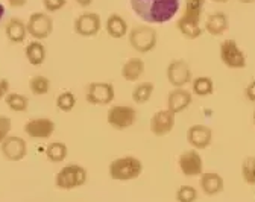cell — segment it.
I'll return each instance as SVG.
<instances>
[{"instance_id": "6da1fadb", "label": "cell", "mask_w": 255, "mask_h": 202, "mask_svg": "<svg viewBox=\"0 0 255 202\" xmlns=\"http://www.w3.org/2000/svg\"><path fill=\"white\" fill-rule=\"evenodd\" d=\"M134 14L147 24H164L181 8V0H129Z\"/></svg>"}, {"instance_id": "7a4b0ae2", "label": "cell", "mask_w": 255, "mask_h": 202, "mask_svg": "<svg viewBox=\"0 0 255 202\" xmlns=\"http://www.w3.org/2000/svg\"><path fill=\"white\" fill-rule=\"evenodd\" d=\"M204 6L205 0H185L184 12L176 21V27L182 33V37L196 40L204 33V27L201 26Z\"/></svg>"}, {"instance_id": "3957f363", "label": "cell", "mask_w": 255, "mask_h": 202, "mask_svg": "<svg viewBox=\"0 0 255 202\" xmlns=\"http://www.w3.org/2000/svg\"><path fill=\"white\" fill-rule=\"evenodd\" d=\"M143 161L134 155H123L114 158L108 166V175L111 180L119 183H128L140 178L143 174Z\"/></svg>"}, {"instance_id": "277c9868", "label": "cell", "mask_w": 255, "mask_h": 202, "mask_svg": "<svg viewBox=\"0 0 255 202\" xmlns=\"http://www.w3.org/2000/svg\"><path fill=\"white\" fill-rule=\"evenodd\" d=\"M88 174L87 169L81 164L70 163L67 166H62L55 175V186L59 190H75L82 187L87 183Z\"/></svg>"}, {"instance_id": "5b68a950", "label": "cell", "mask_w": 255, "mask_h": 202, "mask_svg": "<svg viewBox=\"0 0 255 202\" xmlns=\"http://www.w3.org/2000/svg\"><path fill=\"white\" fill-rule=\"evenodd\" d=\"M128 40H129V44L135 52L149 53L158 44V33L152 26L140 24V26H134L128 32Z\"/></svg>"}, {"instance_id": "8992f818", "label": "cell", "mask_w": 255, "mask_h": 202, "mask_svg": "<svg viewBox=\"0 0 255 202\" xmlns=\"http://www.w3.org/2000/svg\"><path fill=\"white\" fill-rule=\"evenodd\" d=\"M219 56L220 61L225 64L228 69H245L248 59L243 52V49L239 46V43L233 38H228L222 41L219 46Z\"/></svg>"}, {"instance_id": "52a82bcc", "label": "cell", "mask_w": 255, "mask_h": 202, "mask_svg": "<svg viewBox=\"0 0 255 202\" xmlns=\"http://www.w3.org/2000/svg\"><path fill=\"white\" fill-rule=\"evenodd\" d=\"M137 120V110L131 105L117 104L110 107L107 113V122L113 129L123 131L131 128Z\"/></svg>"}, {"instance_id": "ba28073f", "label": "cell", "mask_w": 255, "mask_h": 202, "mask_svg": "<svg viewBox=\"0 0 255 202\" xmlns=\"http://www.w3.org/2000/svg\"><path fill=\"white\" fill-rule=\"evenodd\" d=\"M27 35L37 41H43L53 32V20L47 12H34L26 21Z\"/></svg>"}, {"instance_id": "9c48e42d", "label": "cell", "mask_w": 255, "mask_h": 202, "mask_svg": "<svg viewBox=\"0 0 255 202\" xmlns=\"http://www.w3.org/2000/svg\"><path fill=\"white\" fill-rule=\"evenodd\" d=\"M166 76H167L169 84L173 88H184L187 84H191V81H193L190 64L181 58L169 62L167 69H166Z\"/></svg>"}, {"instance_id": "30bf717a", "label": "cell", "mask_w": 255, "mask_h": 202, "mask_svg": "<svg viewBox=\"0 0 255 202\" xmlns=\"http://www.w3.org/2000/svg\"><path fill=\"white\" fill-rule=\"evenodd\" d=\"M178 167L184 177L195 178L204 174V158L196 149H187L178 157Z\"/></svg>"}, {"instance_id": "8fae6325", "label": "cell", "mask_w": 255, "mask_h": 202, "mask_svg": "<svg viewBox=\"0 0 255 202\" xmlns=\"http://www.w3.org/2000/svg\"><path fill=\"white\" fill-rule=\"evenodd\" d=\"M116 97V90L114 85L111 82H91L87 87V93H85V99L87 102L91 105H110Z\"/></svg>"}, {"instance_id": "7c38bea8", "label": "cell", "mask_w": 255, "mask_h": 202, "mask_svg": "<svg viewBox=\"0 0 255 202\" xmlns=\"http://www.w3.org/2000/svg\"><path fill=\"white\" fill-rule=\"evenodd\" d=\"M102 18L98 12H82L73 21V30L79 37L91 38L101 32Z\"/></svg>"}, {"instance_id": "4fadbf2b", "label": "cell", "mask_w": 255, "mask_h": 202, "mask_svg": "<svg viewBox=\"0 0 255 202\" xmlns=\"http://www.w3.org/2000/svg\"><path fill=\"white\" fill-rule=\"evenodd\" d=\"M56 129V123L49 117H34L29 119L24 123V132L30 139L37 140H46L53 136Z\"/></svg>"}, {"instance_id": "5bb4252c", "label": "cell", "mask_w": 255, "mask_h": 202, "mask_svg": "<svg viewBox=\"0 0 255 202\" xmlns=\"http://www.w3.org/2000/svg\"><path fill=\"white\" fill-rule=\"evenodd\" d=\"M175 123H176V114H173L167 108H163L158 110L152 116L149 126H150V132L155 137H166L173 131Z\"/></svg>"}, {"instance_id": "9a60e30c", "label": "cell", "mask_w": 255, "mask_h": 202, "mask_svg": "<svg viewBox=\"0 0 255 202\" xmlns=\"http://www.w3.org/2000/svg\"><path fill=\"white\" fill-rule=\"evenodd\" d=\"M187 142L191 149L204 151L213 143V129L207 125H191L187 131Z\"/></svg>"}, {"instance_id": "2e32d148", "label": "cell", "mask_w": 255, "mask_h": 202, "mask_svg": "<svg viewBox=\"0 0 255 202\" xmlns=\"http://www.w3.org/2000/svg\"><path fill=\"white\" fill-rule=\"evenodd\" d=\"M0 151H2L3 158L8 161H21L27 155V145L24 139L18 136H8L0 145Z\"/></svg>"}, {"instance_id": "e0dca14e", "label": "cell", "mask_w": 255, "mask_h": 202, "mask_svg": "<svg viewBox=\"0 0 255 202\" xmlns=\"http://www.w3.org/2000/svg\"><path fill=\"white\" fill-rule=\"evenodd\" d=\"M193 102V93L185 88H173L167 96V110L173 114L185 111Z\"/></svg>"}, {"instance_id": "ac0fdd59", "label": "cell", "mask_w": 255, "mask_h": 202, "mask_svg": "<svg viewBox=\"0 0 255 202\" xmlns=\"http://www.w3.org/2000/svg\"><path fill=\"white\" fill-rule=\"evenodd\" d=\"M230 27V20L228 15L222 11H216L213 14H210L205 20L204 24V30L208 32L211 37H220L223 35Z\"/></svg>"}, {"instance_id": "d6986e66", "label": "cell", "mask_w": 255, "mask_h": 202, "mask_svg": "<svg viewBox=\"0 0 255 202\" xmlns=\"http://www.w3.org/2000/svg\"><path fill=\"white\" fill-rule=\"evenodd\" d=\"M199 186L204 195L216 196L225 189V181H223L222 175L217 172H204L199 178Z\"/></svg>"}, {"instance_id": "ffe728a7", "label": "cell", "mask_w": 255, "mask_h": 202, "mask_svg": "<svg viewBox=\"0 0 255 202\" xmlns=\"http://www.w3.org/2000/svg\"><path fill=\"white\" fill-rule=\"evenodd\" d=\"M144 61L140 56L129 58L122 65V78L128 82H137L144 75Z\"/></svg>"}, {"instance_id": "44dd1931", "label": "cell", "mask_w": 255, "mask_h": 202, "mask_svg": "<svg viewBox=\"0 0 255 202\" xmlns=\"http://www.w3.org/2000/svg\"><path fill=\"white\" fill-rule=\"evenodd\" d=\"M5 35L6 38L12 43V44H20L26 40L27 37V27L26 23L21 18L12 17L8 20L6 26H5Z\"/></svg>"}, {"instance_id": "7402d4cb", "label": "cell", "mask_w": 255, "mask_h": 202, "mask_svg": "<svg viewBox=\"0 0 255 202\" xmlns=\"http://www.w3.org/2000/svg\"><path fill=\"white\" fill-rule=\"evenodd\" d=\"M105 30L107 33L114 38V40H120L123 37L128 35V32H129V29H128V23L126 20L120 15V14H111L107 21H105Z\"/></svg>"}, {"instance_id": "603a6c76", "label": "cell", "mask_w": 255, "mask_h": 202, "mask_svg": "<svg viewBox=\"0 0 255 202\" xmlns=\"http://www.w3.org/2000/svg\"><path fill=\"white\" fill-rule=\"evenodd\" d=\"M24 56L30 65L38 67V65L44 64V61H46V56H47L46 46L43 44V41H37V40L30 41L24 47Z\"/></svg>"}, {"instance_id": "cb8c5ba5", "label": "cell", "mask_w": 255, "mask_h": 202, "mask_svg": "<svg viewBox=\"0 0 255 202\" xmlns=\"http://www.w3.org/2000/svg\"><path fill=\"white\" fill-rule=\"evenodd\" d=\"M67 155H69V148L62 142H52L46 148V158L53 164L62 163L67 158Z\"/></svg>"}, {"instance_id": "d4e9b609", "label": "cell", "mask_w": 255, "mask_h": 202, "mask_svg": "<svg viewBox=\"0 0 255 202\" xmlns=\"http://www.w3.org/2000/svg\"><path fill=\"white\" fill-rule=\"evenodd\" d=\"M155 91V85L149 81H143L140 84H137L132 90V100L137 105H143L146 102H149L152 94Z\"/></svg>"}, {"instance_id": "484cf974", "label": "cell", "mask_w": 255, "mask_h": 202, "mask_svg": "<svg viewBox=\"0 0 255 202\" xmlns=\"http://www.w3.org/2000/svg\"><path fill=\"white\" fill-rule=\"evenodd\" d=\"M191 93L201 96V97H207L210 94L214 93V82L210 76H198L193 78L191 81Z\"/></svg>"}, {"instance_id": "4316f807", "label": "cell", "mask_w": 255, "mask_h": 202, "mask_svg": "<svg viewBox=\"0 0 255 202\" xmlns=\"http://www.w3.org/2000/svg\"><path fill=\"white\" fill-rule=\"evenodd\" d=\"M8 108L14 113H24L29 108V99L20 93H8L5 97Z\"/></svg>"}, {"instance_id": "83f0119b", "label": "cell", "mask_w": 255, "mask_h": 202, "mask_svg": "<svg viewBox=\"0 0 255 202\" xmlns=\"http://www.w3.org/2000/svg\"><path fill=\"white\" fill-rule=\"evenodd\" d=\"M242 178L248 186H255V155L245 157L242 161Z\"/></svg>"}, {"instance_id": "f1b7e54d", "label": "cell", "mask_w": 255, "mask_h": 202, "mask_svg": "<svg viewBox=\"0 0 255 202\" xmlns=\"http://www.w3.org/2000/svg\"><path fill=\"white\" fill-rule=\"evenodd\" d=\"M29 88H30V93L32 94H35V96H44L50 90V81H49L47 76L35 75V76H32L30 81H29Z\"/></svg>"}, {"instance_id": "f546056e", "label": "cell", "mask_w": 255, "mask_h": 202, "mask_svg": "<svg viewBox=\"0 0 255 202\" xmlns=\"http://www.w3.org/2000/svg\"><path fill=\"white\" fill-rule=\"evenodd\" d=\"M56 107L62 113H70L76 107V96L72 91H62L56 97Z\"/></svg>"}, {"instance_id": "4dcf8cb0", "label": "cell", "mask_w": 255, "mask_h": 202, "mask_svg": "<svg viewBox=\"0 0 255 202\" xmlns=\"http://www.w3.org/2000/svg\"><path fill=\"white\" fill-rule=\"evenodd\" d=\"M198 199V190L193 186L182 184L176 190V201L178 202H196Z\"/></svg>"}, {"instance_id": "1f68e13d", "label": "cell", "mask_w": 255, "mask_h": 202, "mask_svg": "<svg viewBox=\"0 0 255 202\" xmlns=\"http://www.w3.org/2000/svg\"><path fill=\"white\" fill-rule=\"evenodd\" d=\"M12 128V122L6 116H0V145L3 143V140L9 136Z\"/></svg>"}, {"instance_id": "d6a6232c", "label": "cell", "mask_w": 255, "mask_h": 202, "mask_svg": "<svg viewBox=\"0 0 255 202\" xmlns=\"http://www.w3.org/2000/svg\"><path fill=\"white\" fill-rule=\"evenodd\" d=\"M43 6L47 12H58L66 6V0H43Z\"/></svg>"}, {"instance_id": "836d02e7", "label": "cell", "mask_w": 255, "mask_h": 202, "mask_svg": "<svg viewBox=\"0 0 255 202\" xmlns=\"http://www.w3.org/2000/svg\"><path fill=\"white\" fill-rule=\"evenodd\" d=\"M245 96H246V99L249 100V102H254V104H255V79L251 81V82L246 85V88H245Z\"/></svg>"}, {"instance_id": "e575fe53", "label": "cell", "mask_w": 255, "mask_h": 202, "mask_svg": "<svg viewBox=\"0 0 255 202\" xmlns=\"http://www.w3.org/2000/svg\"><path fill=\"white\" fill-rule=\"evenodd\" d=\"M9 93V82L6 79H0V100L5 99Z\"/></svg>"}, {"instance_id": "d590c367", "label": "cell", "mask_w": 255, "mask_h": 202, "mask_svg": "<svg viewBox=\"0 0 255 202\" xmlns=\"http://www.w3.org/2000/svg\"><path fill=\"white\" fill-rule=\"evenodd\" d=\"M6 2H8L9 8L17 9V8H23L27 3V0H6Z\"/></svg>"}, {"instance_id": "8d00e7d4", "label": "cell", "mask_w": 255, "mask_h": 202, "mask_svg": "<svg viewBox=\"0 0 255 202\" xmlns=\"http://www.w3.org/2000/svg\"><path fill=\"white\" fill-rule=\"evenodd\" d=\"M75 2L82 8H88V6H91V3L94 2V0H75Z\"/></svg>"}, {"instance_id": "74e56055", "label": "cell", "mask_w": 255, "mask_h": 202, "mask_svg": "<svg viewBox=\"0 0 255 202\" xmlns=\"http://www.w3.org/2000/svg\"><path fill=\"white\" fill-rule=\"evenodd\" d=\"M5 11H6V9H5V6H3L2 3H0V21H2V20H3V17H5Z\"/></svg>"}, {"instance_id": "f35d334b", "label": "cell", "mask_w": 255, "mask_h": 202, "mask_svg": "<svg viewBox=\"0 0 255 202\" xmlns=\"http://www.w3.org/2000/svg\"><path fill=\"white\" fill-rule=\"evenodd\" d=\"M239 2H242V3H246V5H249V3H254L255 0H239Z\"/></svg>"}, {"instance_id": "ab89813d", "label": "cell", "mask_w": 255, "mask_h": 202, "mask_svg": "<svg viewBox=\"0 0 255 202\" xmlns=\"http://www.w3.org/2000/svg\"><path fill=\"white\" fill-rule=\"evenodd\" d=\"M213 2H216V3H225V2H228V0H213Z\"/></svg>"}, {"instance_id": "60d3db41", "label": "cell", "mask_w": 255, "mask_h": 202, "mask_svg": "<svg viewBox=\"0 0 255 202\" xmlns=\"http://www.w3.org/2000/svg\"><path fill=\"white\" fill-rule=\"evenodd\" d=\"M252 122H254V125H255V110H254V113H252Z\"/></svg>"}]
</instances>
